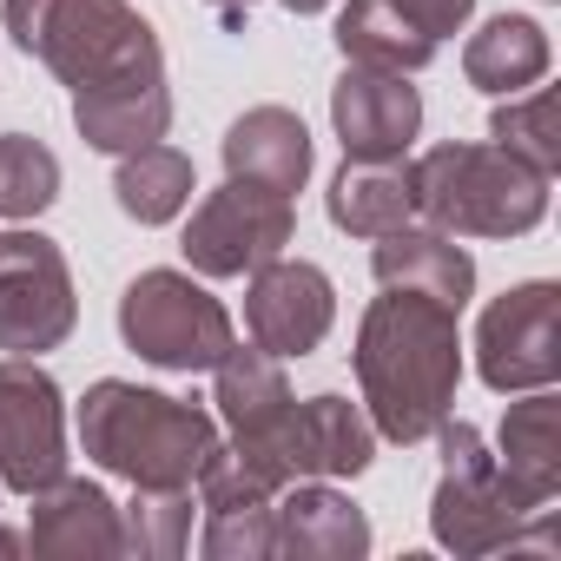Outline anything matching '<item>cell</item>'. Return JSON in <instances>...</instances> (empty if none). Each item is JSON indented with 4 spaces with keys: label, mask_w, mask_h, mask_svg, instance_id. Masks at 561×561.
Wrapping results in <instances>:
<instances>
[{
    "label": "cell",
    "mask_w": 561,
    "mask_h": 561,
    "mask_svg": "<svg viewBox=\"0 0 561 561\" xmlns=\"http://www.w3.org/2000/svg\"><path fill=\"white\" fill-rule=\"evenodd\" d=\"M331 126L344 139V159H403L423 133V93L410 87V73L344 67V80L331 87Z\"/></svg>",
    "instance_id": "cell-13"
},
{
    "label": "cell",
    "mask_w": 561,
    "mask_h": 561,
    "mask_svg": "<svg viewBox=\"0 0 561 561\" xmlns=\"http://www.w3.org/2000/svg\"><path fill=\"white\" fill-rule=\"evenodd\" d=\"M211 8H225V14H238V8H251V0H211Z\"/></svg>",
    "instance_id": "cell-31"
},
{
    "label": "cell",
    "mask_w": 561,
    "mask_h": 561,
    "mask_svg": "<svg viewBox=\"0 0 561 561\" xmlns=\"http://www.w3.org/2000/svg\"><path fill=\"white\" fill-rule=\"evenodd\" d=\"M370 271H377L383 291H416V298H436L449 311H462L476 298V257L449 231H436V225L383 231L377 251H370Z\"/></svg>",
    "instance_id": "cell-17"
},
{
    "label": "cell",
    "mask_w": 561,
    "mask_h": 561,
    "mask_svg": "<svg viewBox=\"0 0 561 561\" xmlns=\"http://www.w3.org/2000/svg\"><path fill=\"white\" fill-rule=\"evenodd\" d=\"M416 211L449 238H522L548 218V172L502 146H436L410 165Z\"/></svg>",
    "instance_id": "cell-5"
},
{
    "label": "cell",
    "mask_w": 561,
    "mask_h": 561,
    "mask_svg": "<svg viewBox=\"0 0 561 561\" xmlns=\"http://www.w3.org/2000/svg\"><path fill=\"white\" fill-rule=\"evenodd\" d=\"M119 337L126 351H139L159 370H218V357L238 344L231 337V311L192 285L185 271H139L126 298H119Z\"/></svg>",
    "instance_id": "cell-6"
},
{
    "label": "cell",
    "mask_w": 561,
    "mask_h": 561,
    "mask_svg": "<svg viewBox=\"0 0 561 561\" xmlns=\"http://www.w3.org/2000/svg\"><path fill=\"white\" fill-rule=\"evenodd\" d=\"M8 34L73 87V126L93 152L119 159L165 139V54L133 0H8Z\"/></svg>",
    "instance_id": "cell-1"
},
{
    "label": "cell",
    "mask_w": 561,
    "mask_h": 561,
    "mask_svg": "<svg viewBox=\"0 0 561 561\" xmlns=\"http://www.w3.org/2000/svg\"><path fill=\"white\" fill-rule=\"evenodd\" d=\"M271 554H285V561H357V554H370V522L351 495L305 476V482H285L271 502Z\"/></svg>",
    "instance_id": "cell-14"
},
{
    "label": "cell",
    "mask_w": 561,
    "mask_h": 561,
    "mask_svg": "<svg viewBox=\"0 0 561 561\" xmlns=\"http://www.w3.org/2000/svg\"><path fill=\"white\" fill-rule=\"evenodd\" d=\"M495 462L522 489H535L541 502H554V489H561V403L548 390H522V403H508Z\"/></svg>",
    "instance_id": "cell-22"
},
{
    "label": "cell",
    "mask_w": 561,
    "mask_h": 561,
    "mask_svg": "<svg viewBox=\"0 0 561 561\" xmlns=\"http://www.w3.org/2000/svg\"><path fill=\"white\" fill-rule=\"evenodd\" d=\"M291 231H298V211L285 192L225 179L185 225V264L198 277H251L257 264L285 257Z\"/></svg>",
    "instance_id": "cell-8"
},
{
    "label": "cell",
    "mask_w": 561,
    "mask_h": 561,
    "mask_svg": "<svg viewBox=\"0 0 561 561\" xmlns=\"http://www.w3.org/2000/svg\"><path fill=\"white\" fill-rule=\"evenodd\" d=\"M34 502V554L47 561H106V554H126V535H119V508L100 482L87 476H60L47 489L27 495Z\"/></svg>",
    "instance_id": "cell-16"
},
{
    "label": "cell",
    "mask_w": 561,
    "mask_h": 561,
    "mask_svg": "<svg viewBox=\"0 0 561 561\" xmlns=\"http://www.w3.org/2000/svg\"><path fill=\"white\" fill-rule=\"evenodd\" d=\"M113 198L126 218L139 225H172L185 205H192V159L172 152V146H139V152H119V172H113Z\"/></svg>",
    "instance_id": "cell-23"
},
{
    "label": "cell",
    "mask_w": 561,
    "mask_h": 561,
    "mask_svg": "<svg viewBox=\"0 0 561 561\" xmlns=\"http://www.w3.org/2000/svg\"><path fill=\"white\" fill-rule=\"evenodd\" d=\"M225 179L264 185V192H285L298 198L311 179V133L291 106H251L231 119L225 133Z\"/></svg>",
    "instance_id": "cell-18"
},
{
    "label": "cell",
    "mask_w": 561,
    "mask_h": 561,
    "mask_svg": "<svg viewBox=\"0 0 561 561\" xmlns=\"http://www.w3.org/2000/svg\"><path fill=\"white\" fill-rule=\"evenodd\" d=\"M67 476L60 383L34 357H0V482L34 495Z\"/></svg>",
    "instance_id": "cell-11"
},
{
    "label": "cell",
    "mask_w": 561,
    "mask_h": 561,
    "mask_svg": "<svg viewBox=\"0 0 561 561\" xmlns=\"http://www.w3.org/2000/svg\"><path fill=\"white\" fill-rule=\"evenodd\" d=\"M489 133H495V146H502V152H515L522 165H535V172H548V179H554V165H561V100H554V87H541V80H535L522 100L508 93V100L495 106Z\"/></svg>",
    "instance_id": "cell-24"
},
{
    "label": "cell",
    "mask_w": 561,
    "mask_h": 561,
    "mask_svg": "<svg viewBox=\"0 0 561 561\" xmlns=\"http://www.w3.org/2000/svg\"><path fill=\"white\" fill-rule=\"evenodd\" d=\"M337 54H344V67L423 73L436 60V41L397 8V0H351V8L337 14Z\"/></svg>",
    "instance_id": "cell-19"
},
{
    "label": "cell",
    "mask_w": 561,
    "mask_h": 561,
    "mask_svg": "<svg viewBox=\"0 0 561 561\" xmlns=\"http://www.w3.org/2000/svg\"><path fill=\"white\" fill-rule=\"evenodd\" d=\"M277 502V495H271ZM271 502H225L205 508V535L198 548L211 561H271Z\"/></svg>",
    "instance_id": "cell-27"
},
{
    "label": "cell",
    "mask_w": 561,
    "mask_h": 561,
    "mask_svg": "<svg viewBox=\"0 0 561 561\" xmlns=\"http://www.w3.org/2000/svg\"><path fill=\"white\" fill-rule=\"evenodd\" d=\"M80 324L73 271L54 238L41 231H0V351L41 357L60 351Z\"/></svg>",
    "instance_id": "cell-7"
},
{
    "label": "cell",
    "mask_w": 561,
    "mask_h": 561,
    "mask_svg": "<svg viewBox=\"0 0 561 561\" xmlns=\"http://www.w3.org/2000/svg\"><path fill=\"white\" fill-rule=\"evenodd\" d=\"M54 198H60V159L27 133H0V218L27 225Z\"/></svg>",
    "instance_id": "cell-26"
},
{
    "label": "cell",
    "mask_w": 561,
    "mask_h": 561,
    "mask_svg": "<svg viewBox=\"0 0 561 561\" xmlns=\"http://www.w3.org/2000/svg\"><path fill=\"white\" fill-rule=\"evenodd\" d=\"M218 423L231 430V456L244 462V469H257L271 489H285V423H291V383H285V357H271V351H244V344H231L225 357H218Z\"/></svg>",
    "instance_id": "cell-10"
},
{
    "label": "cell",
    "mask_w": 561,
    "mask_h": 561,
    "mask_svg": "<svg viewBox=\"0 0 561 561\" xmlns=\"http://www.w3.org/2000/svg\"><path fill=\"white\" fill-rule=\"evenodd\" d=\"M462 311L416 298V291H383L364 324H357V383H364V416L383 443H430L436 423L456 403L462 383Z\"/></svg>",
    "instance_id": "cell-2"
},
{
    "label": "cell",
    "mask_w": 561,
    "mask_h": 561,
    "mask_svg": "<svg viewBox=\"0 0 561 561\" xmlns=\"http://www.w3.org/2000/svg\"><path fill=\"white\" fill-rule=\"evenodd\" d=\"M476 370L489 390L522 397V390H554L561 377V291L548 277L502 291L482 324H476Z\"/></svg>",
    "instance_id": "cell-9"
},
{
    "label": "cell",
    "mask_w": 561,
    "mask_h": 561,
    "mask_svg": "<svg viewBox=\"0 0 561 561\" xmlns=\"http://www.w3.org/2000/svg\"><path fill=\"white\" fill-rule=\"evenodd\" d=\"M285 482H331V476H364L370 456H377V430L370 416L351 403V397H305L291 403V423H285Z\"/></svg>",
    "instance_id": "cell-15"
},
{
    "label": "cell",
    "mask_w": 561,
    "mask_h": 561,
    "mask_svg": "<svg viewBox=\"0 0 561 561\" xmlns=\"http://www.w3.org/2000/svg\"><path fill=\"white\" fill-rule=\"evenodd\" d=\"M337 324V291L331 277L305 257H271L251 271L244 291V331L271 357H311Z\"/></svg>",
    "instance_id": "cell-12"
},
{
    "label": "cell",
    "mask_w": 561,
    "mask_h": 561,
    "mask_svg": "<svg viewBox=\"0 0 561 561\" xmlns=\"http://www.w3.org/2000/svg\"><path fill=\"white\" fill-rule=\"evenodd\" d=\"M397 8H403V14H410V21H416L430 41H436V47H443L449 34H462V27H469L476 0H397Z\"/></svg>",
    "instance_id": "cell-28"
},
{
    "label": "cell",
    "mask_w": 561,
    "mask_h": 561,
    "mask_svg": "<svg viewBox=\"0 0 561 561\" xmlns=\"http://www.w3.org/2000/svg\"><path fill=\"white\" fill-rule=\"evenodd\" d=\"M80 443L106 476L133 489H192L218 449V416L165 390L100 377L80 403Z\"/></svg>",
    "instance_id": "cell-3"
},
{
    "label": "cell",
    "mask_w": 561,
    "mask_h": 561,
    "mask_svg": "<svg viewBox=\"0 0 561 561\" xmlns=\"http://www.w3.org/2000/svg\"><path fill=\"white\" fill-rule=\"evenodd\" d=\"M277 8H291V14H324L331 0H277Z\"/></svg>",
    "instance_id": "cell-29"
},
{
    "label": "cell",
    "mask_w": 561,
    "mask_h": 561,
    "mask_svg": "<svg viewBox=\"0 0 561 561\" xmlns=\"http://www.w3.org/2000/svg\"><path fill=\"white\" fill-rule=\"evenodd\" d=\"M410 218H416V198H410V165L403 159H344V172L331 179V225L337 231L383 238Z\"/></svg>",
    "instance_id": "cell-20"
},
{
    "label": "cell",
    "mask_w": 561,
    "mask_h": 561,
    "mask_svg": "<svg viewBox=\"0 0 561 561\" xmlns=\"http://www.w3.org/2000/svg\"><path fill=\"white\" fill-rule=\"evenodd\" d=\"M14 548H21V535H14V528H0V554H14Z\"/></svg>",
    "instance_id": "cell-30"
},
{
    "label": "cell",
    "mask_w": 561,
    "mask_h": 561,
    "mask_svg": "<svg viewBox=\"0 0 561 561\" xmlns=\"http://www.w3.org/2000/svg\"><path fill=\"white\" fill-rule=\"evenodd\" d=\"M119 535L126 554L139 561H172L192 548V489H133V502L119 508Z\"/></svg>",
    "instance_id": "cell-25"
},
{
    "label": "cell",
    "mask_w": 561,
    "mask_h": 561,
    "mask_svg": "<svg viewBox=\"0 0 561 561\" xmlns=\"http://www.w3.org/2000/svg\"><path fill=\"white\" fill-rule=\"evenodd\" d=\"M462 73H469V87H482V93H495V100L528 93V87L548 73V34H541V21H528V14H495L482 34H469Z\"/></svg>",
    "instance_id": "cell-21"
},
{
    "label": "cell",
    "mask_w": 561,
    "mask_h": 561,
    "mask_svg": "<svg viewBox=\"0 0 561 561\" xmlns=\"http://www.w3.org/2000/svg\"><path fill=\"white\" fill-rule=\"evenodd\" d=\"M443 436V482L430 495V535L449 554H502V548H554L548 502L522 489L482 443L476 423H436Z\"/></svg>",
    "instance_id": "cell-4"
}]
</instances>
